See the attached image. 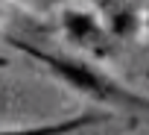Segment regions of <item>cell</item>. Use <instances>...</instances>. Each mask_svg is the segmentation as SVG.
Masks as SVG:
<instances>
[{
    "instance_id": "obj_1",
    "label": "cell",
    "mask_w": 149,
    "mask_h": 135,
    "mask_svg": "<svg viewBox=\"0 0 149 135\" xmlns=\"http://www.w3.org/2000/svg\"><path fill=\"white\" fill-rule=\"evenodd\" d=\"M9 44L15 50L26 53L29 59H35L67 91L91 100L94 106H102L111 115H129V117L149 123V94H140L132 85H126L123 79H117L114 74H108L97 59L44 50V47H35V44L21 41V38H9Z\"/></svg>"
},
{
    "instance_id": "obj_2",
    "label": "cell",
    "mask_w": 149,
    "mask_h": 135,
    "mask_svg": "<svg viewBox=\"0 0 149 135\" xmlns=\"http://www.w3.org/2000/svg\"><path fill=\"white\" fill-rule=\"evenodd\" d=\"M64 38L91 59H111L117 56V38L100 18V12L88 9H64L58 18Z\"/></svg>"
},
{
    "instance_id": "obj_3",
    "label": "cell",
    "mask_w": 149,
    "mask_h": 135,
    "mask_svg": "<svg viewBox=\"0 0 149 135\" xmlns=\"http://www.w3.org/2000/svg\"><path fill=\"white\" fill-rule=\"evenodd\" d=\"M100 18L105 21V27L114 32L117 41H129L134 38L146 24H143V9L146 3L140 0H94Z\"/></svg>"
},
{
    "instance_id": "obj_4",
    "label": "cell",
    "mask_w": 149,
    "mask_h": 135,
    "mask_svg": "<svg viewBox=\"0 0 149 135\" xmlns=\"http://www.w3.org/2000/svg\"><path fill=\"white\" fill-rule=\"evenodd\" d=\"M117 115L105 112V109H94V112H79L61 120H50V123H32V126H6L3 135H76L85 129H97L108 120H114Z\"/></svg>"
},
{
    "instance_id": "obj_5",
    "label": "cell",
    "mask_w": 149,
    "mask_h": 135,
    "mask_svg": "<svg viewBox=\"0 0 149 135\" xmlns=\"http://www.w3.org/2000/svg\"><path fill=\"white\" fill-rule=\"evenodd\" d=\"M143 24H146V30H149V0H146V9H143Z\"/></svg>"
},
{
    "instance_id": "obj_6",
    "label": "cell",
    "mask_w": 149,
    "mask_h": 135,
    "mask_svg": "<svg viewBox=\"0 0 149 135\" xmlns=\"http://www.w3.org/2000/svg\"><path fill=\"white\" fill-rule=\"evenodd\" d=\"M47 3H64V0H47Z\"/></svg>"
}]
</instances>
